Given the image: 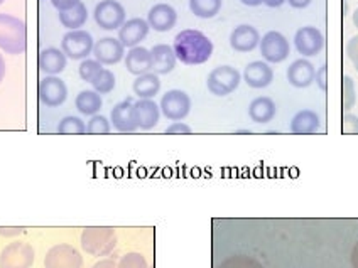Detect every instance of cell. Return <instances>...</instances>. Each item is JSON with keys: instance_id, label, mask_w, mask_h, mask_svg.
Listing matches in <instances>:
<instances>
[{"instance_id": "cell-1", "label": "cell", "mask_w": 358, "mask_h": 268, "mask_svg": "<svg viewBox=\"0 0 358 268\" xmlns=\"http://www.w3.org/2000/svg\"><path fill=\"white\" fill-rule=\"evenodd\" d=\"M174 54L178 61L188 66L205 64L213 54V43L206 34L196 29H185L174 38Z\"/></svg>"}, {"instance_id": "cell-2", "label": "cell", "mask_w": 358, "mask_h": 268, "mask_svg": "<svg viewBox=\"0 0 358 268\" xmlns=\"http://www.w3.org/2000/svg\"><path fill=\"white\" fill-rule=\"evenodd\" d=\"M0 50L10 56H19L27 50V26L22 19L0 14Z\"/></svg>"}, {"instance_id": "cell-3", "label": "cell", "mask_w": 358, "mask_h": 268, "mask_svg": "<svg viewBox=\"0 0 358 268\" xmlns=\"http://www.w3.org/2000/svg\"><path fill=\"white\" fill-rule=\"evenodd\" d=\"M81 248L92 257H107L117 246V233L110 226H88L81 233Z\"/></svg>"}, {"instance_id": "cell-4", "label": "cell", "mask_w": 358, "mask_h": 268, "mask_svg": "<svg viewBox=\"0 0 358 268\" xmlns=\"http://www.w3.org/2000/svg\"><path fill=\"white\" fill-rule=\"evenodd\" d=\"M242 75L234 66H218L208 75L206 87L215 96H229L238 88Z\"/></svg>"}, {"instance_id": "cell-5", "label": "cell", "mask_w": 358, "mask_h": 268, "mask_svg": "<svg viewBox=\"0 0 358 268\" xmlns=\"http://www.w3.org/2000/svg\"><path fill=\"white\" fill-rule=\"evenodd\" d=\"M93 46H95V43H93L92 34L83 29L66 32L61 39V51L66 54L68 59H88V56L93 52Z\"/></svg>"}, {"instance_id": "cell-6", "label": "cell", "mask_w": 358, "mask_h": 268, "mask_svg": "<svg viewBox=\"0 0 358 268\" xmlns=\"http://www.w3.org/2000/svg\"><path fill=\"white\" fill-rule=\"evenodd\" d=\"M259 47L264 61L272 64L282 63L291 54V44L279 31H268L267 34H264V38H260Z\"/></svg>"}, {"instance_id": "cell-7", "label": "cell", "mask_w": 358, "mask_h": 268, "mask_svg": "<svg viewBox=\"0 0 358 268\" xmlns=\"http://www.w3.org/2000/svg\"><path fill=\"white\" fill-rule=\"evenodd\" d=\"M93 19L103 31L120 29L125 22V9L117 0H101L93 10Z\"/></svg>"}, {"instance_id": "cell-8", "label": "cell", "mask_w": 358, "mask_h": 268, "mask_svg": "<svg viewBox=\"0 0 358 268\" xmlns=\"http://www.w3.org/2000/svg\"><path fill=\"white\" fill-rule=\"evenodd\" d=\"M161 113L171 121H181L189 115L191 98L182 89H169L161 98Z\"/></svg>"}, {"instance_id": "cell-9", "label": "cell", "mask_w": 358, "mask_h": 268, "mask_svg": "<svg viewBox=\"0 0 358 268\" xmlns=\"http://www.w3.org/2000/svg\"><path fill=\"white\" fill-rule=\"evenodd\" d=\"M83 257L75 246L68 243L51 246L44 257V268H83Z\"/></svg>"}, {"instance_id": "cell-10", "label": "cell", "mask_w": 358, "mask_h": 268, "mask_svg": "<svg viewBox=\"0 0 358 268\" xmlns=\"http://www.w3.org/2000/svg\"><path fill=\"white\" fill-rule=\"evenodd\" d=\"M34 257L36 251L31 243H9L0 253V268H31Z\"/></svg>"}, {"instance_id": "cell-11", "label": "cell", "mask_w": 358, "mask_h": 268, "mask_svg": "<svg viewBox=\"0 0 358 268\" xmlns=\"http://www.w3.org/2000/svg\"><path fill=\"white\" fill-rule=\"evenodd\" d=\"M39 101L48 108H58L68 98V87L58 76H46L39 81Z\"/></svg>"}, {"instance_id": "cell-12", "label": "cell", "mask_w": 358, "mask_h": 268, "mask_svg": "<svg viewBox=\"0 0 358 268\" xmlns=\"http://www.w3.org/2000/svg\"><path fill=\"white\" fill-rule=\"evenodd\" d=\"M294 46L296 51H298L299 54H303L304 58L320 54L324 47L323 32L315 26L301 27L294 36Z\"/></svg>"}, {"instance_id": "cell-13", "label": "cell", "mask_w": 358, "mask_h": 268, "mask_svg": "<svg viewBox=\"0 0 358 268\" xmlns=\"http://www.w3.org/2000/svg\"><path fill=\"white\" fill-rule=\"evenodd\" d=\"M93 56L103 66H113L125 58V47L119 38H101L93 46Z\"/></svg>"}, {"instance_id": "cell-14", "label": "cell", "mask_w": 358, "mask_h": 268, "mask_svg": "<svg viewBox=\"0 0 358 268\" xmlns=\"http://www.w3.org/2000/svg\"><path fill=\"white\" fill-rule=\"evenodd\" d=\"M149 24L148 20L142 17H134L125 20L124 26L119 29V40L124 44V47H136L148 38L149 34Z\"/></svg>"}, {"instance_id": "cell-15", "label": "cell", "mask_w": 358, "mask_h": 268, "mask_svg": "<svg viewBox=\"0 0 358 268\" xmlns=\"http://www.w3.org/2000/svg\"><path fill=\"white\" fill-rule=\"evenodd\" d=\"M110 124L115 130L124 133L136 132L137 130V121H136V110H134L132 100H124L120 103H117L112 108L110 113Z\"/></svg>"}, {"instance_id": "cell-16", "label": "cell", "mask_w": 358, "mask_h": 268, "mask_svg": "<svg viewBox=\"0 0 358 268\" xmlns=\"http://www.w3.org/2000/svg\"><path fill=\"white\" fill-rule=\"evenodd\" d=\"M178 12L169 3H156L150 7L148 14V24L150 29L157 32H168L176 26Z\"/></svg>"}, {"instance_id": "cell-17", "label": "cell", "mask_w": 358, "mask_h": 268, "mask_svg": "<svg viewBox=\"0 0 358 268\" xmlns=\"http://www.w3.org/2000/svg\"><path fill=\"white\" fill-rule=\"evenodd\" d=\"M260 44V34L250 24L237 26L230 34V46L237 52H250Z\"/></svg>"}, {"instance_id": "cell-18", "label": "cell", "mask_w": 358, "mask_h": 268, "mask_svg": "<svg viewBox=\"0 0 358 268\" xmlns=\"http://www.w3.org/2000/svg\"><path fill=\"white\" fill-rule=\"evenodd\" d=\"M274 80V71L266 61H252L243 70V81L254 89L267 88Z\"/></svg>"}, {"instance_id": "cell-19", "label": "cell", "mask_w": 358, "mask_h": 268, "mask_svg": "<svg viewBox=\"0 0 358 268\" xmlns=\"http://www.w3.org/2000/svg\"><path fill=\"white\" fill-rule=\"evenodd\" d=\"M125 68L130 75H145V73L152 71V54L150 50L142 46L130 47L129 52H125Z\"/></svg>"}, {"instance_id": "cell-20", "label": "cell", "mask_w": 358, "mask_h": 268, "mask_svg": "<svg viewBox=\"0 0 358 268\" xmlns=\"http://www.w3.org/2000/svg\"><path fill=\"white\" fill-rule=\"evenodd\" d=\"M136 110V121L137 128L141 130H152L159 124L161 108L154 100H139L134 103Z\"/></svg>"}, {"instance_id": "cell-21", "label": "cell", "mask_w": 358, "mask_h": 268, "mask_svg": "<svg viewBox=\"0 0 358 268\" xmlns=\"http://www.w3.org/2000/svg\"><path fill=\"white\" fill-rule=\"evenodd\" d=\"M316 70L313 63L308 59H296L291 66L287 68V81L294 88H308L309 84L315 83Z\"/></svg>"}, {"instance_id": "cell-22", "label": "cell", "mask_w": 358, "mask_h": 268, "mask_svg": "<svg viewBox=\"0 0 358 268\" xmlns=\"http://www.w3.org/2000/svg\"><path fill=\"white\" fill-rule=\"evenodd\" d=\"M150 54H152V73H156L157 76L169 75L176 68L178 58L169 44H156L150 50Z\"/></svg>"}, {"instance_id": "cell-23", "label": "cell", "mask_w": 358, "mask_h": 268, "mask_svg": "<svg viewBox=\"0 0 358 268\" xmlns=\"http://www.w3.org/2000/svg\"><path fill=\"white\" fill-rule=\"evenodd\" d=\"M66 54L58 47H46L41 51L38 58V66L48 76H56L66 70Z\"/></svg>"}, {"instance_id": "cell-24", "label": "cell", "mask_w": 358, "mask_h": 268, "mask_svg": "<svg viewBox=\"0 0 358 268\" xmlns=\"http://www.w3.org/2000/svg\"><path fill=\"white\" fill-rule=\"evenodd\" d=\"M275 113H278L275 101L268 96H257L249 105V117L255 124H268L274 120Z\"/></svg>"}, {"instance_id": "cell-25", "label": "cell", "mask_w": 358, "mask_h": 268, "mask_svg": "<svg viewBox=\"0 0 358 268\" xmlns=\"http://www.w3.org/2000/svg\"><path fill=\"white\" fill-rule=\"evenodd\" d=\"M134 95L139 96V100H152L161 91V80L156 73H145L137 76L132 84Z\"/></svg>"}, {"instance_id": "cell-26", "label": "cell", "mask_w": 358, "mask_h": 268, "mask_svg": "<svg viewBox=\"0 0 358 268\" xmlns=\"http://www.w3.org/2000/svg\"><path fill=\"white\" fill-rule=\"evenodd\" d=\"M101 105H103V100H101V95L96 93L95 89H83V91L78 93L75 100L76 110L85 117L99 115Z\"/></svg>"}, {"instance_id": "cell-27", "label": "cell", "mask_w": 358, "mask_h": 268, "mask_svg": "<svg viewBox=\"0 0 358 268\" xmlns=\"http://www.w3.org/2000/svg\"><path fill=\"white\" fill-rule=\"evenodd\" d=\"M320 115L313 110H301L291 120L292 133H315L320 130Z\"/></svg>"}, {"instance_id": "cell-28", "label": "cell", "mask_w": 358, "mask_h": 268, "mask_svg": "<svg viewBox=\"0 0 358 268\" xmlns=\"http://www.w3.org/2000/svg\"><path fill=\"white\" fill-rule=\"evenodd\" d=\"M88 19V9L83 2H80L78 6H75L70 10L59 12V22L63 24V27L70 31L81 29L85 26Z\"/></svg>"}, {"instance_id": "cell-29", "label": "cell", "mask_w": 358, "mask_h": 268, "mask_svg": "<svg viewBox=\"0 0 358 268\" xmlns=\"http://www.w3.org/2000/svg\"><path fill=\"white\" fill-rule=\"evenodd\" d=\"M189 9L199 19H211L222 9V0H189Z\"/></svg>"}, {"instance_id": "cell-30", "label": "cell", "mask_w": 358, "mask_h": 268, "mask_svg": "<svg viewBox=\"0 0 358 268\" xmlns=\"http://www.w3.org/2000/svg\"><path fill=\"white\" fill-rule=\"evenodd\" d=\"M58 133L61 135H83L87 133V124L80 117H64L58 124Z\"/></svg>"}, {"instance_id": "cell-31", "label": "cell", "mask_w": 358, "mask_h": 268, "mask_svg": "<svg viewBox=\"0 0 358 268\" xmlns=\"http://www.w3.org/2000/svg\"><path fill=\"white\" fill-rule=\"evenodd\" d=\"M101 71H103V64L99 63L96 59H90V58L81 61V64L78 68L80 78L83 81H87V83H90V84L99 78Z\"/></svg>"}, {"instance_id": "cell-32", "label": "cell", "mask_w": 358, "mask_h": 268, "mask_svg": "<svg viewBox=\"0 0 358 268\" xmlns=\"http://www.w3.org/2000/svg\"><path fill=\"white\" fill-rule=\"evenodd\" d=\"M92 87L96 93H100V95H107V93H110L115 88V75L110 70H107V68H103V71L100 73L99 78L93 81Z\"/></svg>"}, {"instance_id": "cell-33", "label": "cell", "mask_w": 358, "mask_h": 268, "mask_svg": "<svg viewBox=\"0 0 358 268\" xmlns=\"http://www.w3.org/2000/svg\"><path fill=\"white\" fill-rule=\"evenodd\" d=\"M343 112L348 113L350 110L355 107L357 103V91H355V81L352 80V76H345L343 78Z\"/></svg>"}, {"instance_id": "cell-34", "label": "cell", "mask_w": 358, "mask_h": 268, "mask_svg": "<svg viewBox=\"0 0 358 268\" xmlns=\"http://www.w3.org/2000/svg\"><path fill=\"white\" fill-rule=\"evenodd\" d=\"M110 128H112V124H110V120L103 115H93L87 124V133H92V135L108 133Z\"/></svg>"}, {"instance_id": "cell-35", "label": "cell", "mask_w": 358, "mask_h": 268, "mask_svg": "<svg viewBox=\"0 0 358 268\" xmlns=\"http://www.w3.org/2000/svg\"><path fill=\"white\" fill-rule=\"evenodd\" d=\"M119 268H149V265L144 255L137 253V251H130V253L120 258Z\"/></svg>"}, {"instance_id": "cell-36", "label": "cell", "mask_w": 358, "mask_h": 268, "mask_svg": "<svg viewBox=\"0 0 358 268\" xmlns=\"http://www.w3.org/2000/svg\"><path fill=\"white\" fill-rule=\"evenodd\" d=\"M218 268H262L259 265L255 260H252L249 257H231L229 260H225V262L222 263Z\"/></svg>"}, {"instance_id": "cell-37", "label": "cell", "mask_w": 358, "mask_h": 268, "mask_svg": "<svg viewBox=\"0 0 358 268\" xmlns=\"http://www.w3.org/2000/svg\"><path fill=\"white\" fill-rule=\"evenodd\" d=\"M343 132L345 133H358V117L352 113H345L343 115Z\"/></svg>"}, {"instance_id": "cell-38", "label": "cell", "mask_w": 358, "mask_h": 268, "mask_svg": "<svg viewBox=\"0 0 358 268\" xmlns=\"http://www.w3.org/2000/svg\"><path fill=\"white\" fill-rule=\"evenodd\" d=\"M315 83L318 84V88L321 89V91H327L328 89V66L327 64H323V66L316 71Z\"/></svg>"}, {"instance_id": "cell-39", "label": "cell", "mask_w": 358, "mask_h": 268, "mask_svg": "<svg viewBox=\"0 0 358 268\" xmlns=\"http://www.w3.org/2000/svg\"><path fill=\"white\" fill-rule=\"evenodd\" d=\"M81 0H51L52 7H55L58 12H63V10H70L73 9L75 6H78Z\"/></svg>"}, {"instance_id": "cell-40", "label": "cell", "mask_w": 358, "mask_h": 268, "mask_svg": "<svg viewBox=\"0 0 358 268\" xmlns=\"http://www.w3.org/2000/svg\"><path fill=\"white\" fill-rule=\"evenodd\" d=\"M26 228L22 226H0V237H6V238H14L22 234Z\"/></svg>"}, {"instance_id": "cell-41", "label": "cell", "mask_w": 358, "mask_h": 268, "mask_svg": "<svg viewBox=\"0 0 358 268\" xmlns=\"http://www.w3.org/2000/svg\"><path fill=\"white\" fill-rule=\"evenodd\" d=\"M347 56L352 63H355L358 59V36H353L347 44Z\"/></svg>"}, {"instance_id": "cell-42", "label": "cell", "mask_w": 358, "mask_h": 268, "mask_svg": "<svg viewBox=\"0 0 358 268\" xmlns=\"http://www.w3.org/2000/svg\"><path fill=\"white\" fill-rule=\"evenodd\" d=\"M166 133H191V127L186 125L185 121H173V124L166 128Z\"/></svg>"}, {"instance_id": "cell-43", "label": "cell", "mask_w": 358, "mask_h": 268, "mask_svg": "<svg viewBox=\"0 0 358 268\" xmlns=\"http://www.w3.org/2000/svg\"><path fill=\"white\" fill-rule=\"evenodd\" d=\"M292 9H306L313 0H286Z\"/></svg>"}, {"instance_id": "cell-44", "label": "cell", "mask_w": 358, "mask_h": 268, "mask_svg": "<svg viewBox=\"0 0 358 268\" xmlns=\"http://www.w3.org/2000/svg\"><path fill=\"white\" fill-rule=\"evenodd\" d=\"M93 268H119V265H117L112 258H108V260H100L99 263L93 265Z\"/></svg>"}, {"instance_id": "cell-45", "label": "cell", "mask_w": 358, "mask_h": 268, "mask_svg": "<svg viewBox=\"0 0 358 268\" xmlns=\"http://www.w3.org/2000/svg\"><path fill=\"white\" fill-rule=\"evenodd\" d=\"M284 2H286V0H264V3H266L267 7H271V9H275V7H280Z\"/></svg>"}, {"instance_id": "cell-46", "label": "cell", "mask_w": 358, "mask_h": 268, "mask_svg": "<svg viewBox=\"0 0 358 268\" xmlns=\"http://www.w3.org/2000/svg\"><path fill=\"white\" fill-rule=\"evenodd\" d=\"M240 2L247 7H257L260 3H264V0H240Z\"/></svg>"}, {"instance_id": "cell-47", "label": "cell", "mask_w": 358, "mask_h": 268, "mask_svg": "<svg viewBox=\"0 0 358 268\" xmlns=\"http://www.w3.org/2000/svg\"><path fill=\"white\" fill-rule=\"evenodd\" d=\"M3 76H6V61H3V56L0 54V83L3 81Z\"/></svg>"}, {"instance_id": "cell-48", "label": "cell", "mask_w": 358, "mask_h": 268, "mask_svg": "<svg viewBox=\"0 0 358 268\" xmlns=\"http://www.w3.org/2000/svg\"><path fill=\"white\" fill-rule=\"evenodd\" d=\"M352 262H353V268H358V245L355 246V250H353Z\"/></svg>"}, {"instance_id": "cell-49", "label": "cell", "mask_w": 358, "mask_h": 268, "mask_svg": "<svg viewBox=\"0 0 358 268\" xmlns=\"http://www.w3.org/2000/svg\"><path fill=\"white\" fill-rule=\"evenodd\" d=\"M353 26H355L358 29V9L353 12Z\"/></svg>"}, {"instance_id": "cell-50", "label": "cell", "mask_w": 358, "mask_h": 268, "mask_svg": "<svg viewBox=\"0 0 358 268\" xmlns=\"http://www.w3.org/2000/svg\"><path fill=\"white\" fill-rule=\"evenodd\" d=\"M353 64H355V70L358 71V59H357V61H355V63H353Z\"/></svg>"}, {"instance_id": "cell-51", "label": "cell", "mask_w": 358, "mask_h": 268, "mask_svg": "<svg viewBox=\"0 0 358 268\" xmlns=\"http://www.w3.org/2000/svg\"><path fill=\"white\" fill-rule=\"evenodd\" d=\"M3 2H6V0H0V6H2V3H3Z\"/></svg>"}]
</instances>
